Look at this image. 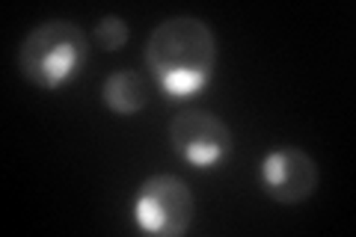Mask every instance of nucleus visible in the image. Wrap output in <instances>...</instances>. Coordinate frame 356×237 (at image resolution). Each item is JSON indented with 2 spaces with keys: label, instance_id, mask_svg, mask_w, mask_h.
<instances>
[{
  "label": "nucleus",
  "instance_id": "2",
  "mask_svg": "<svg viewBox=\"0 0 356 237\" xmlns=\"http://www.w3.org/2000/svg\"><path fill=\"white\" fill-rule=\"evenodd\" d=\"M86 60V36L74 21H44L33 27L18 48V72L39 89H57Z\"/></svg>",
  "mask_w": 356,
  "mask_h": 237
},
{
  "label": "nucleus",
  "instance_id": "6",
  "mask_svg": "<svg viewBox=\"0 0 356 237\" xmlns=\"http://www.w3.org/2000/svg\"><path fill=\"white\" fill-rule=\"evenodd\" d=\"M102 92H104V104L113 113H119V116H134V113H140L149 104V83L143 81V74L131 69L110 74Z\"/></svg>",
  "mask_w": 356,
  "mask_h": 237
},
{
  "label": "nucleus",
  "instance_id": "3",
  "mask_svg": "<svg viewBox=\"0 0 356 237\" xmlns=\"http://www.w3.org/2000/svg\"><path fill=\"white\" fill-rule=\"evenodd\" d=\"M196 213L193 193L178 175H152L134 199V220L140 229L161 237H181L191 231Z\"/></svg>",
  "mask_w": 356,
  "mask_h": 237
},
{
  "label": "nucleus",
  "instance_id": "7",
  "mask_svg": "<svg viewBox=\"0 0 356 237\" xmlns=\"http://www.w3.org/2000/svg\"><path fill=\"white\" fill-rule=\"evenodd\" d=\"M95 39L104 51H119L128 42V24L119 15H104L95 24Z\"/></svg>",
  "mask_w": 356,
  "mask_h": 237
},
{
  "label": "nucleus",
  "instance_id": "5",
  "mask_svg": "<svg viewBox=\"0 0 356 237\" xmlns=\"http://www.w3.org/2000/svg\"><path fill=\"white\" fill-rule=\"evenodd\" d=\"M261 178L270 199L282 202V205H297L315 193L321 172L318 163L303 149H280L264 157Z\"/></svg>",
  "mask_w": 356,
  "mask_h": 237
},
{
  "label": "nucleus",
  "instance_id": "1",
  "mask_svg": "<svg viewBox=\"0 0 356 237\" xmlns=\"http://www.w3.org/2000/svg\"><path fill=\"white\" fill-rule=\"evenodd\" d=\"M146 63L170 98H191L214 74L217 39L202 18L172 15L149 33Z\"/></svg>",
  "mask_w": 356,
  "mask_h": 237
},
{
  "label": "nucleus",
  "instance_id": "4",
  "mask_svg": "<svg viewBox=\"0 0 356 237\" xmlns=\"http://www.w3.org/2000/svg\"><path fill=\"white\" fill-rule=\"evenodd\" d=\"M172 149L193 166H211L232 149V131L208 110H184L170 125Z\"/></svg>",
  "mask_w": 356,
  "mask_h": 237
}]
</instances>
